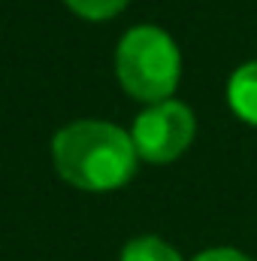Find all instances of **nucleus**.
Wrapping results in <instances>:
<instances>
[{
    "label": "nucleus",
    "instance_id": "nucleus-1",
    "mask_svg": "<svg viewBox=\"0 0 257 261\" xmlns=\"http://www.w3.org/2000/svg\"><path fill=\"white\" fill-rule=\"evenodd\" d=\"M49 155L61 182L91 195L124 189L139 170L130 130L106 119H76L58 128Z\"/></svg>",
    "mask_w": 257,
    "mask_h": 261
},
{
    "label": "nucleus",
    "instance_id": "nucleus-2",
    "mask_svg": "<svg viewBox=\"0 0 257 261\" xmlns=\"http://www.w3.org/2000/svg\"><path fill=\"white\" fill-rule=\"evenodd\" d=\"M112 64L121 91L148 107L170 100L179 91L185 61L170 31L142 21L121 34Z\"/></svg>",
    "mask_w": 257,
    "mask_h": 261
},
{
    "label": "nucleus",
    "instance_id": "nucleus-3",
    "mask_svg": "<svg viewBox=\"0 0 257 261\" xmlns=\"http://www.w3.org/2000/svg\"><path fill=\"white\" fill-rule=\"evenodd\" d=\"M130 137H133L139 161L173 164L191 149L194 137H197V116L185 100H176V97L148 103L133 119Z\"/></svg>",
    "mask_w": 257,
    "mask_h": 261
},
{
    "label": "nucleus",
    "instance_id": "nucleus-4",
    "mask_svg": "<svg viewBox=\"0 0 257 261\" xmlns=\"http://www.w3.org/2000/svg\"><path fill=\"white\" fill-rule=\"evenodd\" d=\"M227 107L239 122L257 128V58L239 64L230 73V79H227Z\"/></svg>",
    "mask_w": 257,
    "mask_h": 261
},
{
    "label": "nucleus",
    "instance_id": "nucleus-5",
    "mask_svg": "<svg viewBox=\"0 0 257 261\" xmlns=\"http://www.w3.org/2000/svg\"><path fill=\"white\" fill-rule=\"evenodd\" d=\"M118 261H185V258L170 240H164L157 234H139V237H130L121 246Z\"/></svg>",
    "mask_w": 257,
    "mask_h": 261
},
{
    "label": "nucleus",
    "instance_id": "nucleus-6",
    "mask_svg": "<svg viewBox=\"0 0 257 261\" xmlns=\"http://www.w3.org/2000/svg\"><path fill=\"white\" fill-rule=\"evenodd\" d=\"M61 3H64L73 15L97 24V21H109V18L121 15L127 9L130 0H61Z\"/></svg>",
    "mask_w": 257,
    "mask_h": 261
},
{
    "label": "nucleus",
    "instance_id": "nucleus-7",
    "mask_svg": "<svg viewBox=\"0 0 257 261\" xmlns=\"http://www.w3.org/2000/svg\"><path fill=\"white\" fill-rule=\"evenodd\" d=\"M191 261H254V258L245 255L236 246H209V249H200Z\"/></svg>",
    "mask_w": 257,
    "mask_h": 261
}]
</instances>
